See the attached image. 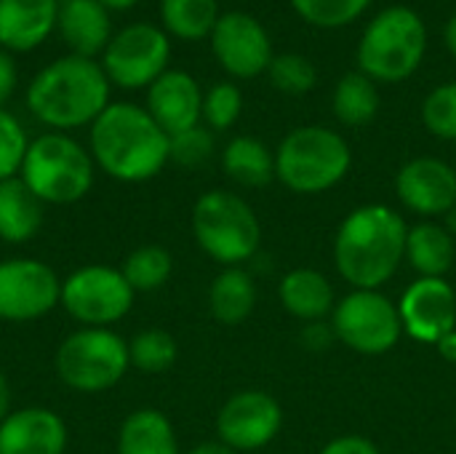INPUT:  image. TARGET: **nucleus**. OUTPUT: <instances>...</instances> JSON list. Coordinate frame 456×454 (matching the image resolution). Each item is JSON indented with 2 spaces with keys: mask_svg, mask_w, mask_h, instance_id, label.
<instances>
[{
  "mask_svg": "<svg viewBox=\"0 0 456 454\" xmlns=\"http://www.w3.org/2000/svg\"><path fill=\"white\" fill-rule=\"evenodd\" d=\"M53 369L61 385L75 393H104L131 369L128 343L115 329L80 326L59 343Z\"/></svg>",
  "mask_w": 456,
  "mask_h": 454,
  "instance_id": "8",
  "label": "nucleus"
},
{
  "mask_svg": "<svg viewBox=\"0 0 456 454\" xmlns=\"http://www.w3.org/2000/svg\"><path fill=\"white\" fill-rule=\"evenodd\" d=\"M243 112V94L235 83H216L203 94V120L214 131L235 126Z\"/></svg>",
  "mask_w": 456,
  "mask_h": 454,
  "instance_id": "34",
  "label": "nucleus"
},
{
  "mask_svg": "<svg viewBox=\"0 0 456 454\" xmlns=\"http://www.w3.org/2000/svg\"><path fill=\"white\" fill-rule=\"evenodd\" d=\"M446 230H449L452 235L456 233V206L449 211V214H446Z\"/></svg>",
  "mask_w": 456,
  "mask_h": 454,
  "instance_id": "44",
  "label": "nucleus"
},
{
  "mask_svg": "<svg viewBox=\"0 0 456 454\" xmlns=\"http://www.w3.org/2000/svg\"><path fill=\"white\" fill-rule=\"evenodd\" d=\"M401 324L409 337L436 345L456 329V292L444 278H417L398 302Z\"/></svg>",
  "mask_w": 456,
  "mask_h": 454,
  "instance_id": "15",
  "label": "nucleus"
},
{
  "mask_svg": "<svg viewBox=\"0 0 456 454\" xmlns=\"http://www.w3.org/2000/svg\"><path fill=\"white\" fill-rule=\"evenodd\" d=\"M115 454H182L171 420L152 407L131 412L118 431Z\"/></svg>",
  "mask_w": 456,
  "mask_h": 454,
  "instance_id": "22",
  "label": "nucleus"
},
{
  "mask_svg": "<svg viewBox=\"0 0 456 454\" xmlns=\"http://www.w3.org/2000/svg\"><path fill=\"white\" fill-rule=\"evenodd\" d=\"M334 115L339 123L350 128H361L371 123L379 112V91L371 78H366L361 70L347 72L339 78L334 88Z\"/></svg>",
  "mask_w": 456,
  "mask_h": 454,
  "instance_id": "28",
  "label": "nucleus"
},
{
  "mask_svg": "<svg viewBox=\"0 0 456 454\" xmlns=\"http://www.w3.org/2000/svg\"><path fill=\"white\" fill-rule=\"evenodd\" d=\"M171 270H174L171 254L155 244H147V246L128 252L126 260L120 262V273L136 294L139 292H158L160 286H166V281L171 278Z\"/></svg>",
  "mask_w": 456,
  "mask_h": 454,
  "instance_id": "29",
  "label": "nucleus"
},
{
  "mask_svg": "<svg viewBox=\"0 0 456 454\" xmlns=\"http://www.w3.org/2000/svg\"><path fill=\"white\" fill-rule=\"evenodd\" d=\"M43 227V203L13 177L0 182V241L29 244Z\"/></svg>",
  "mask_w": 456,
  "mask_h": 454,
  "instance_id": "23",
  "label": "nucleus"
},
{
  "mask_svg": "<svg viewBox=\"0 0 456 454\" xmlns=\"http://www.w3.org/2000/svg\"><path fill=\"white\" fill-rule=\"evenodd\" d=\"M211 153H214V136L203 126H195L171 136V161L184 169H195L206 163Z\"/></svg>",
  "mask_w": 456,
  "mask_h": 454,
  "instance_id": "36",
  "label": "nucleus"
},
{
  "mask_svg": "<svg viewBox=\"0 0 456 454\" xmlns=\"http://www.w3.org/2000/svg\"><path fill=\"white\" fill-rule=\"evenodd\" d=\"M331 329L342 345L363 356L393 351L403 334L398 305L377 289H355L342 297L334 305Z\"/></svg>",
  "mask_w": 456,
  "mask_h": 454,
  "instance_id": "11",
  "label": "nucleus"
},
{
  "mask_svg": "<svg viewBox=\"0 0 456 454\" xmlns=\"http://www.w3.org/2000/svg\"><path fill=\"white\" fill-rule=\"evenodd\" d=\"M171 59V40L163 27L150 21H134L112 32L99 64L107 80L126 91L150 88Z\"/></svg>",
  "mask_w": 456,
  "mask_h": 454,
  "instance_id": "10",
  "label": "nucleus"
},
{
  "mask_svg": "<svg viewBox=\"0 0 456 454\" xmlns=\"http://www.w3.org/2000/svg\"><path fill=\"white\" fill-rule=\"evenodd\" d=\"M216 0H160V21L166 35L179 40H206L219 21Z\"/></svg>",
  "mask_w": 456,
  "mask_h": 454,
  "instance_id": "27",
  "label": "nucleus"
},
{
  "mask_svg": "<svg viewBox=\"0 0 456 454\" xmlns=\"http://www.w3.org/2000/svg\"><path fill=\"white\" fill-rule=\"evenodd\" d=\"M422 123L433 136L456 142V83H444L428 94L422 104Z\"/></svg>",
  "mask_w": 456,
  "mask_h": 454,
  "instance_id": "33",
  "label": "nucleus"
},
{
  "mask_svg": "<svg viewBox=\"0 0 456 454\" xmlns=\"http://www.w3.org/2000/svg\"><path fill=\"white\" fill-rule=\"evenodd\" d=\"M187 454H238L232 452L227 444H222V442H206V444H198L195 450H190Z\"/></svg>",
  "mask_w": 456,
  "mask_h": 454,
  "instance_id": "40",
  "label": "nucleus"
},
{
  "mask_svg": "<svg viewBox=\"0 0 456 454\" xmlns=\"http://www.w3.org/2000/svg\"><path fill=\"white\" fill-rule=\"evenodd\" d=\"M16 83H19V67H16V59L0 48V110H5L8 99L13 96L16 91Z\"/></svg>",
  "mask_w": 456,
  "mask_h": 454,
  "instance_id": "37",
  "label": "nucleus"
},
{
  "mask_svg": "<svg viewBox=\"0 0 456 454\" xmlns=\"http://www.w3.org/2000/svg\"><path fill=\"white\" fill-rule=\"evenodd\" d=\"M144 110L168 134H182L200 126L203 118V91L198 80L184 70H166L150 88Z\"/></svg>",
  "mask_w": 456,
  "mask_h": 454,
  "instance_id": "17",
  "label": "nucleus"
},
{
  "mask_svg": "<svg viewBox=\"0 0 456 454\" xmlns=\"http://www.w3.org/2000/svg\"><path fill=\"white\" fill-rule=\"evenodd\" d=\"M107 11H128V8H134L139 0H99Z\"/></svg>",
  "mask_w": 456,
  "mask_h": 454,
  "instance_id": "43",
  "label": "nucleus"
},
{
  "mask_svg": "<svg viewBox=\"0 0 456 454\" xmlns=\"http://www.w3.org/2000/svg\"><path fill=\"white\" fill-rule=\"evenodd\" d=\"M428 51V27L409 5L379 11L361 35L358 67L374 83H401L411 78Z\"/></svg>",
  "mask_w": 456,
  "mask_h": 454,
  "instance_id": "5",
  "label": "nucleus"
},
{
  "mask_svg": "<svg viewBox=\"0 0 456 454\" xmlns=\"http://www.w3.org/2000/svg\"><path fill=\"white\" fill-rule=\"evenodd\" d=\"M409 225L382 203L361 206L345 217L334 238V262L355 289L385 286L406 260Z\"/></svg>",
  "mask_w": 456,
  "mask_h": 454,
  "instance_id": "3",
  "label": "nucleus"
},
{
  "mask_svg": "<svg viewBox=\"0 0 456 454\" xmlns=\"http://www.w3.org/2000/svg\"><path fill=\"white\" fill-rule=\"evenodd\" d=\"M350 166V144L326 126H299L275 150V179L302 195L331 190L347 177Z\"/></svg>",
  "mask_w": 456,
  "mask_h": 454,
  "instance_id": "6",
  "label": "nucleus"
},
{
  "mask_svg": "<svg viewBox=\"0 0 456 454\" xmlns=\"http://www.w3.org/2000/svg\"><path fill=\"white\" fill-rule=\"evenodd\" d=\"M88 128V153L115 182H147L171 161V136L134 102H110Z\"/></svg>",
  "mask_w": 456,
  "mask_h": 454,
  "instance_id": "1",
  "label": "nucleus"
},
{
  "mask_svg": "<svg viewBox=\"0 0 456 454\" xmlns=\"http://www.w3.org/2000/svg\"><path fill=\"white\" fill-rule=\"evenodd\" d=\"M281 305L299 321L315 324L334 313V289L329 278L313 268H297L283 276L278 286Z\"/></svg>",
  "mask_w": 456,
  "mask_h": 454,
  "instance_id": "21",
  "label": "nucleus"
},
{
  "mask_svg": "<svg viewBox=\"0 0 456 454\" xmlns=\"http://www.w3.org/2000/svg\"><path fill=\"white\" fill-rule=\"evenodd\" d=\"M56 29L69 54L96 59L112 37L110 11L99 0H59Z\"/></svg>",
  "mask_w": 456,
  "mask_h": 454,
  "instance_id": "20",
  "label": "nucleus"
},
{
  "mask_svg": "<svg viewBox=\"0 0 456 454\" xmlns=\"http://www.w3.org/2000/svg\"><path fill=\"white\" fill-rule=\"evenodd\" d=\"M267 75H270V83L283 91V94H307L315 80H318V72L313 67L310 59H305L302 54H278L273 56L270 67H267Z\"/></svg>",
  "mask_w": 456,
  "mask_h": 454,
  "instance_id": "32",
  "label": "nucleus"
},
{
  "mask_svg": "<svg viewBox=\"0 0 456 454\" xmlns=\"http://www.w3.org/2000/svg\"><path fill=\"white\" fill-rule=\"evenodd\" d=\"M403 206L422 217H446L456 206V171L441 158H414L395 179Z\"/></svg>",
  "mask_w": 456,
  "mask_h": 454,
  "instance_id": "16",
  "label": "nucleus"
},
{
  "mask_svg": "<svg viewBox=\"0 0 456 454\" xmlns=\"http://www.w3.org/2000/svg\"><path fill=\"white\" fill-rule=\"evenodd\" d=\"M61 302V278L56 270L32 257L0 262V321L32 324L45 318Z\"/></svg>",
  "mask_w": 456,
  "mask_h": 454,
  "instance_id": "12",
  "label": "nucleus"
},
{
  "mask_svg": "<svg viewBox=\"0 0 456 454\" xmlns=\"http://www.w3.org/2000/svg\"><path fill=\"white\" fill-rule=\"evenodd\" d=\"M224 174L243 187H265L275 179V155L256 136H235L222 153Z\"/></svg>",
  "mask_w": 456,
  "mask_h": 454,
  "instance_id": "26",
  "label": "nucleus"
},
{
  "mask_svg": "<svg viewBox=\"0 0 456 454\" xmlns=\"http://www.w3.org/2000/svg\"><path fill=\"white\" fill-rule=\"evenodd\" d=\"M211 51L227 75L243 80L267 72L275 56L265 24L243 11H227L219 16L211 32Z\"/></svg>",
  "mask_w": 456,
  "mask_h": 454,
  "instance_id": "13",
  "label": "nucleus"
},
{
  "mask_svg": "<svg viewBox=\"0 0 456 454\" xmlns=\"http://www.w3.org/2000/svg\"><path fill=\"white\" fill-rule=\"evenodd\" d=\"M192 235L206 257L224 268H240L256 257L262 225L240 195L208 190L192 206Z\"/></svg>",
  "mask_w": 456,
  "mask_h": 454,
  "instance_id": "7",
  "label": "nucleus"
},
{
  "mask_svg": "<svg viewBox=\"0 0 456 454\" xmlns=\"http://www.w3.org/2000/svg\"><path fill=\"white\" fill-rule=\"evenodd\" d=\"M136 292L123 278L120 268L83 265L61 278V308L80 326L112 329L134 308Z\"/></svg>",
  "mask_w": 456,
  "mask_h": 454,
  "instance_id": "9",
  "label": "nucleus"
},
{
  "mask_svg": "<svg viewBox=\"0 0 456 454\" xmlns=\"http://www.w3.org/2000/svg\"><path fill=\"white\" fill-rule=\"evenodd\" d=\"M256 305V284L243 268H224L208 289V310L224 326L243 324Z\"/></svg>",
  "mask_w": 456,
  "mask_h": 454,
  "instance_id": "25",
  "label": "nucleus"
},
{
  "mask_svg": "<svg viewBox=\"0 0 456 454\" xmlns=\"http://www.w3.org/2000/svg\"><path fill=\"white\" fill-rule=\"evenodd\" d=\"M67 439V423L48 407H19L0 423V454H64Z\"/></svg>",
  "mask_w": 456,
  "mask_h": 454,
  "instance_id": "18",
  "label": "nucleus"
},
{
  "mask_svg": "<svg viewBox=\"0 0 456 454\" xmlns=\"http://www.w3.org/2000/svg\"><path fill=\"white\" fill-rule=\"evenodd\" d=\"M444 40H446L449 54L456 59V13L449 19V24H446V29H444Z\"/></svg>",
  "mask_w": 456,
  "mask_h": 454,
  "instance_id": "42",
  "label": "nucleus"
},
{
  "mask_svg": "<svg viewBox=\"0 0 456 454\" xmlns=\"http://www.w3.org/2000/svg\"><path fill=\"white\" fill-rule=\"evenodd\" d=\"M110 88L99 59L77 54L48 62L27 86L24 102L48 131H75L91 126L110 107Z\"/></svg>",
  "mask_w": 456,
  "mask_h": 454,
  "instance_id": "2",
  "label": "nucleus"
},
{
  "mask_svg": "<svg viewBox=\"0 0 456 454\" xmlns=\"http://www.w3.org/2000/svg\"><path fill=\"white\" fill-rule=\"evenodd\" d=\"M8 412H11V388H8V380L0 372V423H3V417Z\"/></svg>",
  "mask_w": 456,
  "mask_h": 454,
  "instance_id": "41",
  "label": "nucleus"
},
{
  "mask_svg": "<svg viewBox=\"0 0 456 454\" xmlns=\"http://www.w3.org/2000/svg\"><path fill=\"white\" fill-rule=\"evenodd\" d=\"M289 3L307 24L323 29L345 27L355 21L361 13H366V8L371 5V0H289Z\"/></svg>",
  "mask_w": 456,
  "mask_h": 454,
  "instance_id": "31",
  "label": "nucleus"
},
{
  "mask_svg": "<svg viewBox=\"0 0 456 454\" xmlns=\"http://www.w3.org/2000/svg\"><path fill=\"white\" fill-rule=\"evenodd\" d=\"M128 359L131 369H139L144 375H163L176 364L179 345L174 334L163 329H144L128 340Z\"/></svg>",
  "mask_w": 456,
  "mask_h": 454,
  "instance_id": "30",
  "label": "nucleus"
},
{
  "mask_svg": "<svg viewBox=\"0 0 456 454\" xmlns=\"http://www.w3.org/2000/svg\"><path fill=\"white\" fill-rule=\"evenodd\" d=\"M436 348H438V353H441L449 364H456V329L454 332H449V334H444V337L436 343Z\"/></svg>",
  "mask_w": 456,
  "mask_h": 454,
  "instance_id": "39",
  "label": "nucleus"
},
{
  "mask_svg": "<svg viewBox=\"0 0 456 454\" xmlns=\"http://www.w3.org/2000/svg\"><path fill=\"white\" fill-rule=\"evenodd\" d=\"M321 454H379V450L363 436H339V439L329 442L321 450Z\"/></svg>",
  "mask_w": 456,
  "mask_h": 454,
  "instance_id": "38",
  "label": "nucleus"
},
{
  "mask_svg": "<svg viewBox=\"0 0 456 454\" xmlns=\"http://www.w3.org/2000/svg\"><path fill=\"white\" fill-rule=\"evenodd\" d=\"M27 147L29 136L19 118L8 110H0V182L19 177Z\"/></svg>",
  "mask_w": 456,
  "mask_h": 454,
  "instance_id": "35",
  "label": "nucleus"
},
{
  "mask_svg": "<svg viewBox=\"0 0 456 454\" xmlns=\"http://www.w3.org/2000/svg\"><path fill=\"white\" fill-rule=\"evenodd\" d=\"M406 260L419 273V278H444L456 260L454 235L436 222H419L409 227Z\"/></svg>",
  "mask_w": 456,
  "mask_h": 454,
  "instance_id": "24",
  "label": "nucleus"
},
{
  "mask_svg": "<svg viewBox=\"0 0 456 454\" xmlns=\"http://www.w3.org/2000/svg\"><path fill=\"white\" fill-rule=\"evenodd\" d=\"M283 425L281 404L262 391H240L224 401L216 415L219 442L232 452H256L267 447Z\"/></svg>",
  "mask_w": 456,
  "mask_h": 454,
  "instance_id": "14",
  "label": "nucleus"
},
{
  "mask_svg": "<svg viewBox=\"0 0 456 454\" xmlns=\"http://www.w3.org/2000/svg\"><path fill=\"white\" fill-rule=\"evenodd\" d=\"M59 21V0H0V48L27 54L43 45Z\"/></svg>",
  "mask_w": 456,
  "mask_h": 454,
  "instance_id": "19",
  "label": "nucleus"
},
{
  "mask_svg": "<svg viewBox=\"0 0 456 454\" xmlns=\"http://www.w3.org/2000/svg\"><path fill=\"white\" fill-rule=\"evenodd\" d=\"M96 177V163L75 136L45 131L29 139L19 179L43 206H72L83 201Z\"/></svg>",
  "mask_w": 456,
  "mask_h": 454,
  "instance_id": "4",
  "label": "nucleus"
}]
</instances>
